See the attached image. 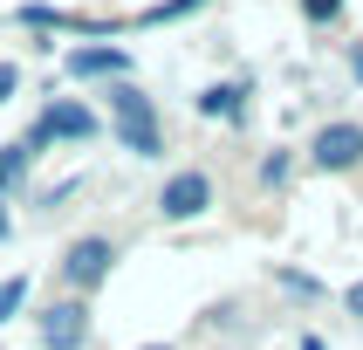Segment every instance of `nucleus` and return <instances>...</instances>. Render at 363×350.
Instances as JSON below:
<instances>
[{
    "label": "nucleus",
    "instance_id": "obj_1",
    "mask_svg": "<svg viewBox=\"0 0 363 350\" xmlns=\"http://www.w3.org/2000/svg\"><path fill=\"white\" fill-rule=\"evenodd\" d=\"M110 110H117V138H123V151H138V158H158V151H164L158 117H151V103H144L130 82H117V89H110Z\"/></svg>",
    "mask_w": 363,
    "mask_h": 350
},
{
    "label": "nucleus",
    "instance_id": "obj_2",
    "mask_svg": "<svg viewBox=\"0 0 363 350\" xmlns=\"http://www.w3.org/2000/svg\"><path fill=\"white\" fill-rule=\"evenodd\" d=\"M55 138H76V144H89L96 138V117L82 110V103H48V117L28 131V151H41V144H55Z\"/></svg>",
    "mask_w": 363,
    "mask_h": 350
},
{
    "label": "nucleus",
    "instance_id": "obj_3",
    "mask_svg": "<svg viewBox=\"0 0 363 350\" xmlns=\"http://www.w3.org/2000/svg\"><path fill=\"white\" fill-rule=\"evenodd\" d=\"M308 158L323 165V172H350L363 158V124H323L315 144H308Z\"/></svg>",
    "mask_w": 363,
    "mask_h": 350
},
{
    "label": "nucleus",
    "instance_id": "obj_4",
    "mask_svg": "<svg viewBox=\"0 0 363 350\" xmlns=\"http://www.w3.org/2000/svg\"><path fill=\"white\" fill-rule=\"evenodd\" d=\"M158 206H164V220H192V213L213 206V179H206V172H172L164 192H158Z\"/></svg>",
    "mask_w": 363,
    "mask_h": 350
},
{
    "label": "nucleus",
    "instance_id": "obj_5",
    "mask_svg": "<svg viewBox=\"0 0 363 350\" xmlns=\"http://www.w3.org/2000/svg\"><path fill=\"white\" fill-rule=\"evenodd\" d=\"M82 337H89V309L82 302H55L48 316H41V344L48 350H76Z\"/></svg>",
    "mask_w": 363,
    "mask_h": 350
},
{
    "label": "nucleus",
    "instance_id": "obj_6",
    "mask_svg": "<svg viewBox=\"0 0 363 350\" xmlns=\"http://www.w3.org/2000/svg\"><path fill=\"white\" fill-rule=\"evenodd\" d=\"M62 275H69V288H96L110 275V241H76L69 261H62Z\"/></svg>",
    "mask_w": 363,
    "mask_h": 350
},
{
    "label": "nucleus",
    "instance_id": "obj_7",
    "mask_svg": "<svg viewBox=\"0 0 363 350\" xmlns=\"http://www.w3.org/2000/svg\"><path fill=\"white\" fill-rule=\"evenodd\" d=\"M123 69H130L123 48H76L69 55V76H123Z\"/></svg>",
    "mask_w": 363,
    "mask_h": 350
},
{
    "label": "nucleus",
    "instance_id": "obj_8",
    "mask_svg": "<svg viewBox=\"0 0 363 350\" xmlns=\"http://www.w3.org/2000/svg\"><path fill=\"white\" fill-rule=\"evenodd\" d=\"M247 97H254L247 82H213V89L199 97V110L206 117H247Z\"/></svg>",
    "mask_w": 363,
    "mask_h": 350
},
{
    "label": "nucleus",
    "instance_id": "obj_9",
    "mask_svg": "<svg viewBox=\"0 0 363 350\" xmlns=\"http://www.w3.org/2000/svg\"><path fill=\"white\" fill-rule=\"evenodd\" d=\"M28 165H35V151H28V138L0 151V199H7V192H14V185H21V172H28Z\"/></svg>",
    "mask_w": 363,
    "mask_h": 350
},
{
    "label": "nucleus",
    "instance_id": "obj_10",
    "mask_svg": "<svg viewBox=\"0 0 363 350\" xmlns=\"http://www.w3.org/2000/svg\"><path fill=\"white\" fill-rule=\"evenodd\" d=\"M28 302V275H14V282H0V323L14 316V309Z\"/></svg>",
    "mask_w": 363,
    "mask_h": 350
},
{
    "label": "nucleus",
    "instance_id": "obj_11",
    "mask_svg": "<svg viewBox=\"0 0 363 350\" xmlns=\"http://www.w3.org/2000/svg\"><path fill=\"white\" fill-rule=\"evenodd\" d=\"M192 7H206V0H164V7H151L144 21H179V14H192Z\"/></svg>",
    "mask_w": 363,
    "mask_h": 350
},
{
    "label": "nucleus",
    "instance_id": "obj_12",
    "mask_svg": "<svg viewBox=\"0 0 363 350\" xmlns=\"http://www.w3.org/2000/svg\"><path fill=\"white\" fill-rule=\"evenodd\" d=\"M302 14L308 21H336V14H343V0H302Z\"/></svg>",
    "mask_w": 363,
    "mask_h": 350
},
{
    "label": "nucleus",
    "instance_id": "obj_13",
    "mask_svg": "<svg viewBox=\"0 0 363 350\" xmlns=\"http://www.w3.org/2000/svg\"><path fill=\"white\" fill-rule=\"evenodd\" d=\"M14 82H21V69H14V62H0V103L14 97Z\"/></svg>",
    "mask_w": 363,
    "mask_h": 350
},
{
    "label": "nucleus",
    "instance_id": "obj_14",
    "mask_svg": "<svg viewBox=\"0 0 363 350\" xmlns=\"http://www.w3.org/2000/svg\"><path fill=\"white\" fill-rule=\"evenodd\" d=\"M350 309H357V316H363V282H357V288H350Z\"/></svg>",
    "mask_w": 363,
    "mask_h": 350
},
{
    "label": "nucleus",
    "instance_id": "obj_15",
    "mask_svg": "<svg viewBox=\"0 0 363 350\" xmlns=\"http://www.w3.org/2000/svg\"><path fill=\"white\" fill-rule=\"evenodd\" d=\"M350 69H357V82H363V48H357V55H350Z\"/></svg>",
    "mask_w": 363,
    "mask_h": 350
}]
</instances>
